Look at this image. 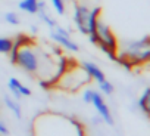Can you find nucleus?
<instances>
[{"mask_svg": "<svg viewBox=\"0 0 150 136\" xmlns=\"http://www.w3.org/2000/svg\"><path fill=\"white\" fill-rule=\"evenodd\" d=\"M116 58L127 61L132 68L147 64L150 59V37L146 34L141 39L127 42L122 47H118Z\"/></svg>", "mask_w": 150, "mask_h": 136, "instance_id": "1", "label": "nucleus"}, {"mask_svg": "<svg viewBox=\"0 0 150 136\" xmlns=\"http://www.w3.org/2000/svg\"><path fill=\"white\" fill-rule=\"evenodd\" d=\"M88 40H90V43L96 44L103 53H106L110 61H116V53H118V47H119L118 40H116L113 31L110 30V27L100 16L97 18L94 33L88 34Z\"/></svg>", "mask_w": 150, "mask_h": 136, "instance_id": "2", "label": "nucleus"}, {"mask_svg": "<svg viewBox=\"0 0 150 136\" xmlns=\"http://www.w3.org/2000/svg\"><path fill=\"white\" fill-rule=\"evenodd\" d=\"M46 58H47V56L43 55V52H40L38 49L34 47L33 40H31V42L22 44V46L18 49L15 65H18L19 68H22L25 73L38 74L40 70H41V62H43Z\"/></svg>", "mask_w": 150, "mask_h": 136, "instance_id": "3", "label": "nucleus"}, {"mask_svg": "<svg viewBox=\"0 0 150 136\" xmlns=\"http://www.w3.org/2000/svg\"><path fill=\"white\" fill-rule=\"evenodd\" d=\"M91 82V77L84 71L83 67H75V65H69L68 70L60 76V79L56 82V87L62 89V90H68V92H77L80 90L83 86L88 84Z\"/></svg>", "mask_w": 150, "mask_h": 136, "instance_id": "4", "label": "nucleus"}, {"mask_svg": "<svg viewBox=\"0 0 150 136\" xmlns=\"http://www.w3.org/2000/svg\"><path fill=\"white\" fill-rule=\"evenodd\" d=\"M96 5H88L84 0H77L75 2V8H74V22L77 25L78 31L81 34L88 33V21H90V15H91V9Z\"/></svg>", "mask_w": 150, "mask_h": 136, "instance_id": "5", "label": "nucleus"}, {"mask_svg": "<svg viewBox=\"0 0 150 136\" xmlns=\"http://www.w3.org/2000/svg\"><path fill=\"white\" fill-rule=\"evenodd\" d=\"M50 37H52L57 44H60L63 49H66V50H69V52H78V50H80L78 44L71 39L69 31L65 30V28H62L59 24H54V25L50 28Z\"/></svg>", "mask_w": 150, "mask_h": 136, "instance_id": "6", "label": "nucleus"}, {"mask_svg": "<svg viewBox=\"0 0 150 136\" xmlns=\"http://www.w3.org/2000/svg\"><path fill=\"white\" fill-rule=\"evenodd\" d=\"M91 105L96 108V111L99 112V115L102 117L103 121H106L108 124H112L113 123L112 114H110V111H109V108H108L103 96L99 92H96V90H94V95H93V99H91Z\"/></svg>", "mask_w": 150, "mask_h": 136, "instance_id": "7", "label": "nucleus"}, {"mask_svg": "<svg viewBox=\"0 0 150 136\" xmlns=\"http://www.w3.org/2000/svg\"><path fill=\"white\" fill-rule=\"evenodd\" d=\"M8 86H9V90L13 93L15 98H21V96H30L31 95V89L27 87L25 84H22L18 79L15 77H11L9 82H8Z\"/></svg>", "mask_w": 150, "mask_h": 136, "instance_id": "8", "label": "nucleus"}, {"mask_svg": "<svg viewBox=\"0 0 150 136\" xmlns=\"http://www.w3.org/2000/svg\"><path fill=\"white\" fill-rule=\"evenodd\" d=\"M81 67L84 68V71L91 77V80H96L97 83H102L103 80H106V77H105L103 71L100 70V68H99L96 64L86 61V62H83V64H81Z\"/></svg>", "mask_w": 150, "mask_h": 136, "instance_id": "9", "label": "nucleus"}, {"mask_svg": "<svg viewBox=\"0 0 150 136\" xmlns=\"http://www.w3.org/2000/svg\"><path fill=\"white\" fill-rule=\"evenodd\" d=\"M138 108L143 111V114L146 117H149V114H150V89L149 87H146L144 92H143V95L140 96V99H138Z\"/></svg>", "mask_w": 150, "mask_h": 136, "instance_id": "10", "label": "nucleus"}, {"mask_svg": "<svg viewBox=\"0 0 150 136\" xmlns=\"http://www.w3.org/2000/svg\"><path fill=\"white\" fill-rule=\"evenodd\" d=\"M18 6L21 11L34 15L37 14V9H38V0H21Z\"/></svg>", "mask_w": 150, "mask_h": 136, "instance_id": "11", "label": "nucleus"}, {"mask_svg": "<svg viewBox=\"0 0 150 136\" xmlns=\"http://www.w3.org/2000/svg\"><path fill=\"white\" fill-rule=\"evenodd\" d=\"M5 104H6V107L15 114L16 118H21V105H19L18 102H15L12 98H9V96L6 95V96H5Z\"/></svg>", "mask_w": 150, "mask_h": 136, "instance_id": "12", "label": "nucleus"}, {"mask_svg": "<svg viewBox=\"0 0 150 136\" xmlns=\"http://www.w3.org/2000/svg\"><path fill=\"white\" fill-rule=\"evenodd\" d=\"M12 47V39L9 37H0V53L8 55Z\"/></svg>", "mask_w": 150, "mask_h": 136, "instance_id": "13", "label": "nucleus"}, {"mask_svg": "<svg viewBox=\"0 0 150 136\" xmlns=\"http://www.w3.org/2000/svg\"><path fill=\"white\" fill-rule=\"evenodd\" d=\"M99 89L105 95H112L113 93V84L110 82H108V80H103L102 83H99Z\"/></svg>", "mask_w": 150, "mask_h": 136, "instance_id": "14", "label": "nucleus"}, {"mask_svg": "<svg viewBox=\"0 0 150 136\" xmlns=\"http://www.w3.org/2000/svg\"><path fill=\"white\" fill-rule=\"evenodd\" d=\"M50 3H52V6H53V9L56 11L57 15L65 14V0H50Z\"/></svg>", "mask_w": 150, "mask_h": 136, "instance_id": "15", "label": "nucleus"}, {"mask_svg": "<svg viewBox=\"0 0 150 136\" xmlns=\"http://www.w3.org/2000/svg\"><path fill=\"white\" fill-rule=\"evenodd\" d=\"M5 21L9 22L11 25H18L19 24V16L16 12H6L5 14Z\"/></svg>", "mask_w": 150, "mask_h": 136, "instance_id": "16", "label": "nucleus"}, {"mask_svg": "<svg viewBox=\"0 0 150 136\" xmlns=\"http://www.w3.org/2000/svg\"><path fill=\"white\" fill-rule=\"evenodd\" d=\"M93 95H94V90H91V89H87V90L83 93V101H84L86 104H91Z\"/></svg>", "mask_w": 150, "mask_h": 136, "instance_id": "17", "label": "nucleus"}, {"mask_svg": "<svg viewBox=\"0 0 150 136\" xmlns=\"http://www.w3.org/2000/svg\"><path fill=\"white\" fill-rule=\"evenodd\" d=\"M9 135V127L3 120H0V136H8Z\"/></svg>", "mask_w": 150, "mask_h": 136, "instance_id": "18", "label": "nucleus"}]
</instances>
